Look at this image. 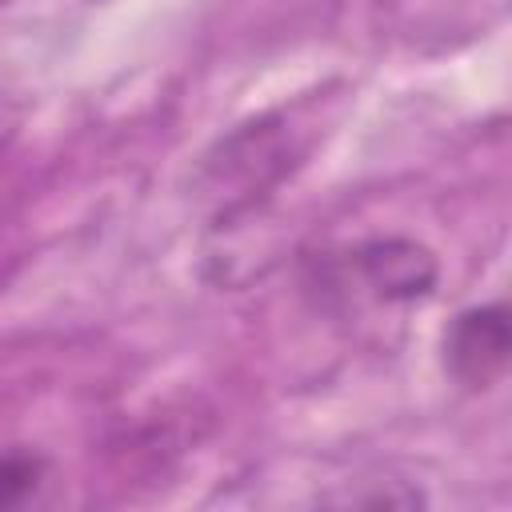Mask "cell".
Here are the masks:
<instances>
[{
  "instance_id": "4",
  "label": "cell",
  "mask_w": 512,
  "mask_h": 512,
  "mask_svg": "<svg viewBox=\"0 0 512 512\" xmlns=\"http://www.w3.org/2000/svg\"><path fill=\"white\" fill-rule=\"evenodd\" d=\"M16 124H20V108H16V104H8V100L0 96V148L16 136Z\"/></svg>"
},
{
  "instance_id": "5",
  "label": "cell",
  "mask_w": 512,
  "mask_h": 512,
  "mask_svg": "<svg viewBox=\"0 0 512 512\" xmlns=\"http://www.w3.org/2000/svg\"><path fill=\"white\" fill-rule=\"evenodd\" d=\"M4 4H8V0H0V8H4Z\"/></svg>"
},
{
  "instance_id": "3",
  "label": "cell",
  "mask_w": 512,
  "mask_h": 512,
  "mask_svg": "<svg viewBox=\"0 0 512 512\" xmlns=\"http://www.w3.org/2000/svg\"><path fill=\"white\" fill-rule=\"evenodd\" d=\"M40 476H44V460L36 452H24V448L0 452V508L28 500L40 488Z\"/></svg>"
},
{
  "instance_id": "2",
  "label": "cell",
  "mask_w": 512,
  "mask_h": 512,
  "mask_svg": "<svg viewBox=\"0 0 512 512\" xmlns=\"http://www.w3.org/2000/svg\"><path fill=\"white\" fill-rule=\"evenodd\" d=\"M512 356V320L504 304L464 308L444 332V368L468 392L492 388Z\"/></svg>"
},
{
  "instance_id": "1",
  "label": "cell",
  "mask_w": 512,
  "mask_h": 512,
  "mask_svg": "<svg viewBox=\"0 0 512 512\" xmlns=\"http://www.w3.org/2000/svg\"><path fill=\"white\" fill-rule=\"evenodd\" d=\"M436 280H440V264L424 244L384 236V240H364L348 248V256L332 260L328 272L320 276V288L332 292L356 288L384 304H412L424 300L436 288Z\"/></svg>"
}]
</instances>
